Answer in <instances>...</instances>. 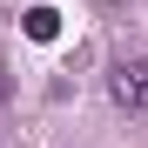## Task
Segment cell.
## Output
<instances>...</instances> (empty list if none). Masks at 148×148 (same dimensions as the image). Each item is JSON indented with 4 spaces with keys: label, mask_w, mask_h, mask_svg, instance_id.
<instances>
[{
    "label": "cell",
    "mask_w": 148,
    "mask_h": 148,
    "mask_svg": "<svg viewBox=\"0 0 148 148\" xmlns=\"http://www.w3.org/2000/svg\"><path fill=\"white\" fill-rule=\"evenodd\" d=\"M108 101L121 114H148V61H121L108 74Z\"/></svg>",
    "instance_id": "1"
},
{
    "label": "cell",
    "mask_w": 148,
    "mask_h": 148,
    "mask_svg": "<svg viewBox=\"0 0 148 148\" xmlns=\"http://www.w3.org/2000/svg\"><path fill=\"white\" fill-rule=\"evenodd\" d=\"M20 27H27V40H54V34H61V14H54V7H27Z\"/></svg>",
    "instance_id": "2"
}]
</instances>
